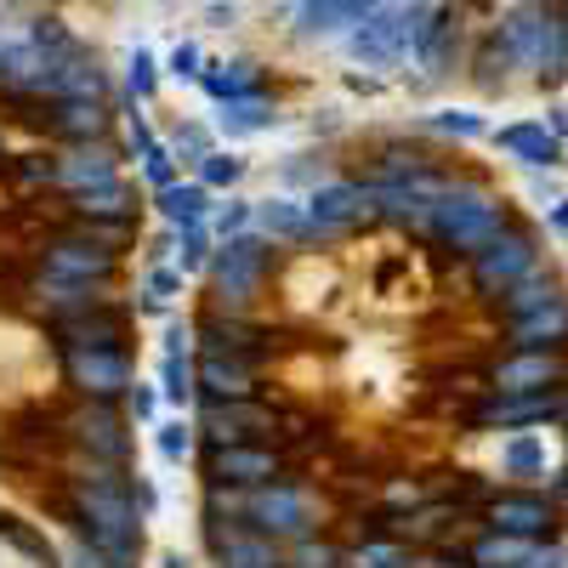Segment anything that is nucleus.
<instances>
[{"instance_id": "1", "label": "nucleus", "mask_w": 568, "mask_h": 568, "mask_svg": "<svg viewBox=\"0 0 568 568\" xmlns=\"http://www.w3.org/2000/svg\"><path fill=\"white\" fill-rule=\"evenodd\" d=\"M63 517L69 529L98 546L114 568H136L142 557V506L131 500V471L125 466H103L85 460L63 478Z\"/></svg>"}, {"instance_id": "2", "label": "nucleus", "mask_w": 568, "mask_h": 568, "mask_svg": "<svg viewBox=\"0 0 568 568\" xmlns=\"http://www.w3.org/2000/svg\"><path fill=\"white\" fill-rule=\"evenodd\" d=\"M495 45L511 69H529L546 85L568 80V18L557 0H517L495 29Z\"/></svg>"}, {"instance_id": "3", "label": "nucleus", "mask_w": 568, "mask_h": 568, "mask_svg": "<svg viewBox=\"0 0 568 568\" xmlns=\"http://www.w3.org/2000/svg\"><path fill=\"white\" fill-rule=\"evenodd\" d=\"M506 222H511V211L495 187L471 182V176H444L438 194H433V222H426V233H433L444 251L471 256L484 240H495Z\"/></svg>"}, {"instance_id": "4", "label": "nucleus", "mask_w": 568, "mask_h": 568, "mask_svg": "<svg viewBox=\"0 0 568 568\" xmlns=\"http://www.w3.org/2000/svg\"><path fill=\"white\" fill-rule=\"evenodd\" d=\"M273 262H278V251L267 233H227L211 251V307L251 313L273 278Z\"/></svg>"}, {"instance_id": "5", "label": "nucleus", "mask_w": 568, "mask_h": 568, "mask_svg": "<svg viewBox=\"0 0 568 568\" xmlns=\"http://www.w3.org/2000/svg\"><path fill=\"white\" fill-rule=\"evenodd\" d=\"M420 12H426V0H382L369 18H358L342 34L347 58L364 63V69H398V63H409V40H415Z\"/></svg>"}, {"instance_id": "6", "label": "nucleus", "mask_w": 568, "mask_h": 568, "mask_svg": "<svg viewBox=\"0 0 568 568\" xmlns=\"http://www.w3.org/2000/svg\"><path fill=\"white\" fill-rule=\"evenodd\" d=\"M40 273L80 284V291H109L114 273H120V245L98 240V233H85V227H63L40 245Z\"/></svg>"}, {"instance_id": "7", "label": "nucleus", "mask_w": 568, "mask_h": 568, "mask_svg": "<svg viewBox=\"0 0 568 568\" xmlns=\"http://www.w3.org/2000/svg\"><path fill=\"white\" fill-rule=\"evenodd\" d=\"M205 484H222V489H262V484H278L291 471V455L267 438H245V444H205Z\"/></svg>"}, {"instance_id": "8", "label": "nucleus", "mask_w": 568, "mask_h": 568, "mask_svg": "<svg viewBox=\"0 0 568 568\" xmlns=\"http://www.w3.org/2000/svg\"><path fill=\"white\" fill-rule=\"evenodd\" d=\"M466 262H471V291H478V296H500L506 284H517L524 273H535V267H540V240H535L529 227L506 222V227L495 233V240H484Z\"/></svg>"}, {"instance_id": "9", "label": "nucleus", "mask_w": 568, "mask_h": 568, "mask_svg": "<svg viewBox=\"0 0 568 568\" xmlns=\"http://www.w3.org/2000/svg\"><path fill=\"white\" fill-rule=\"evenodd\" d=\"M58 353H63V382L74 387V398L120 404L125 387L136 382L131 347H58Z\"/></svg>"}, {"instance_id": "10", "label": "nucleus", "mask_w": 568, "mask_h": 568, "mask_svg": "<svg viewBox=\"0 0 568 568\" xmlns=\"http://www.w3.org/2000/svg\"><path fill=\"white\" fill-rule=\"evenodd\" d=\"M63 438L85 460H103V466H125L131 460V426H125V415L114 404H98V398H80V409L63 415Z\"/></svg>"}, {"instance_id": "11", "label": "nucleus", "mask_w": 568, "mask_h": 568, "mask_svg": "<svg viewBox=\"0 0 568 568\" xmlns=\"http://www.w3.org/2000/svg\"><path fill=\"white\" fill-rule=\"evenodd\" d=\"M489 393H568V353L551 347H506L489 375H484Z\"/></svg>"}, {"instance_id": "12", "label": "nucleus", "mask_w": 568, "mask_h": 568, "mask_svg": "<svg viewBox=\"0 0 568 568\" xmlns=\"http://www.w3.org/2000/svg\"><path fill=\"white\" fill-rule=\"evenodd\" d=\"M484 529L546 546V540H557V500L540 489H500L484 500Z\"/></svg>"}, {"instance_id": "13", "label": "nucleus", "mask_w": 568, "mask_h": 568, "mask_svg": "<svg viewBox=\"0 0 568 568\" xmlns=\"http://www.w3.org/2000/svg\"><path fill=\"white\" fill-rule=\"evenodd\" d=\"M205 551L211 568H278L284 546L262 529H251L245 517H211L205 511Z\"/></svg>"}, {"instance_id": "14", "label": "nucleus", "mask_w": 568, "mask_h": 568, "mask_svg": "<svg viewBox=\"0 0 568 568\" xmlns=\"http://www.w3.org/2000/svg\"><path fill=\"white\" fill-rule=\"evenodd\" d=\"M40 98H98L109 103V69L91 45L74 34L63 52H45V74H40Z\"/></svg>"}, {"instance_id": "15", "label": "nucleus", "mask_w": 568, "mask_h": 568, "mask_svg": "<svg viewBox=\"0 0 568 568\" xmlns=\"http://www.w3.org/2000/svg\"><path fill=\"white\" fill-rule=\"evenodd\" d=\"M52 342L58 347H125L131 342V307H114L109 296L52 313Z\"/></svg>"}, {"instance_id": "16", "label": "nucleus", "mask_w": 568, "mask_h": 568, "mask_svg": "<svg viewBox=\"0 0 568 568\" xmlns=\"http://www.w3.org/2000/svg\"><path fill=\"white\" fill-rule=\"evenodd\" d=\"M278 409L262 398H200V438L205 444H245L278 433Z\"/></svg>"}, {"instance_id": "17", "label": "nucleus", "mask_w": 568, "mask_h": 568, "mask_svg": "<svg viewBox=\"0 0 568 568\" xmlns=\"http://www.w3.org/2000/svg\"><path fill=\"white\" fill-rule=\"evenodd\" d=\"M369 216H375V200L364 182H324L307 194V240H342Z\"/></svg>"}, {"instance_id": "18", "label": "nucleus", "mask_w": 568, "mask_h": 568, "mask_svg": "<svg viewBox=\"0 0 568 568\" xmlns=\"http://www.w3.org/2000/svg\"><path fill=\"white\" fill-rule=\"evenodd\" d=\"M562 415V393H489L471 404V426H484V433H524V426H546Z\"/></svg>"}, {"instance_id": "19", "label": "nucleus", "mask_w": 568, "mask_h": 568, "mask_svg": "<svg viewBox=\"0 0 568 568\" xmlns=\"http://www.w3.org/2000/svg\"><path fill=\"white\" fill-rule=\"evenodd\" d=\"M256 393H262V358L222 347L194 353V398H256Z\"/></svg>"}, {"instance_id": "20", "label": "nucleus", "mask_w": 568, "mask_h": 568, "mask_svg": "<svg viewBox=\"0 0 568 568\" xmlns=\"http://www.w3.org/2000/svg\"><path fill=\"white\" fill-rule=\"evenodd\" d=\"M455 58H460V7H426L409 40V63L438 80L455 69Z\"/></svg>"}, {"instance_id": "21", "label": "nucleus", "mask_w": 568, "mask_h": 568, "mask_svg": "<svg viewBox=\"0 0 568 568\" xmlns=\"http://www.w3.org/2000/svg\"><path fill=\"white\" fill-rule=\"evenodd\" d=\"M120 176V149L109 136H91V142H69L58 154V187L63 194H85L98 182H114Z\"/></svg>"}, {"instance_id": "22", "label": "nucleus", "mask_w": 568, "mask_h": 568, "mask_svg": "<svg viewBox=\"0 0 568 568\" xmlns=\"http://www.w3.org/2000/svg\"><path fill=\"white\" fill-rule=\"evenodd\" d=\"M489 142H495L500 154H511L517 165H529V171L562 165V136H557L546 120H511V125L489 131Z\"/></svg>"}, {"instance_id": "23", "label": "nucleus", "mask_w": 568, "mask_h": 568, "mask_svg": "<svg viewBox=\"0 0 568 568\" xmlns=\"http://www.w3.org/2000/svg\"><path fill=\"white\" fill-rule=\"evenodd\" d=\"M45 131H52L63 149H69V142L109 136L114 131V109L98 103V98H52V103H45Z\"/></svg>"}, {"instance_id": "24", "label": "nucleus", "mask_w": 568, "mask_h": 568, "mask_svg": "<svg viewBox=\"0 0 568 568\" xmlns=\"http://www.w3.org/2000/svg\"><path fill=\"white\" fill-rule=\"evenodd\" d=\"M506 347H551V353H568V291L551 296V302H540L524 318H506Z\"/></svg>"}, {"instance_id": "25", "label": "nucleus", "mask_w": 568, "mask_h": 568, "mask_svg": "<svg viewBox=\"0 0 568 568\" xmlns=\"http://www.w3.org/2000/svg\"><path fill=\"white\" fill-rule=\"evenodd\" d=\"M154 200H160V216H165L171 227H194V222H211V187H205L200 176H194V182H182V176H176V182H165Z\"/></svg>"}, {"instance_id": "26", "label": "nucleus", "mask_w": 568, "mask_h": 568, "mask_svg": "<svg viewBox=\"0 0 568 568\" xmlns=\"http://www.w3.org/2000/svg\"><path fill=\"white\" fill-rule=\"evenodd\" d=\"M0 546H12L34 568H63V551L45 540V529H34L29 517H18V511H0Z\"/></svg>"}, {"instance_id": "27", "label": "nucleus", "mask_w": 568, "mask_h": 568, "mask_svg": "<svg viewBox=\"0 0 568 568\" xmlns=\"http://www.w3.org/2000/svg\"><path fill=\"white\" fill-rule=\"evenodd\" d=\"M216 125L227 136H256L267 125H278V103L267 91H251V98H233V103H216Z\"/></svg>"}, {"instance_id": "28", "label": "nucleus", "mask_w": 568, "mask_h": 568, "mask_svg": "<svg viewBox=\"0 0 568 568\" xmlns=\"http://www.w3.org/2000/svg\"><path fill=\"white\" fill-rule=\"evenodd\" d=\"M353 29V0H296V40H329Z\"/></svg>"}, {"instance_id": "29", "label": "nucleus", "mask_w": 568, "mask_h": 568, "mask_svg": "<svg viewBox=\"0 0 568 568\" xmlns=\"http://www.w3.org/2000/svg\"><path fill=\"white\" fill-rule=\"evenodd\" d=\"M200 85H205V98H211V103H233V98H251V91H267L262 74H256V63H245V58L200 69Z\"/></svg>"}, {"instance_id": "30", "label": "nucleus", "mask_w": 568, "mask_h": 568, "mask_svg": "<svg viewBox=\"0 0 568 568\" xmlns=\"http://www.w3.org/2000/svg\"><path fill=\"white\" fill-rule=\"evenodd\" d=\"M551 296H562V284H557V278H546V273L535 267V273H524L517 284H506L500 296H489V302H495V313H500V324H506V318L535 313V307H540V302H551Z\"/></svg>"}, {"instance_id": "31", "label": "nucleus", "mask_w": 568, "mask_h": 568, "mask_svg": "<svg viewBox=\"0 0 568 568\" xmlns=\"http://www.w3.org/2000/svg\"><path fill=\"white\" fill-rule=\"evenodd\" d=\"M535 551H540L535 540H517V535H500V529H489V535H478V540H471V551H466V568H524Z\"/></svg>"}, {"instance_id": "32", "label": "nucleus", "mask_w": 568, "mask_h": 568, "mask_svg": "<svg viewBox=\"0 0 568 568\" xmlns=\"http://www.w3.org/2000/svg\"><path fill=\"white\" fill-rule=\"evenodd\" d=\"M251 222H256V233H267V240H307V205L284 200V194L256 200L251 205Z\"/></svg>"}, {"instance_id": "33", "label": "nucleus", "mask_w": 568, "mask_h": 568, "mask_svg": "<svg viewBox=\"0 0 568 568\" xmlns=\"http://www.w3.org/2000/svg\"><path fill=\"white\" fill-rule=\"evenodd\" d=\"M500 466L511 471V478H546V438L540 433H511V444L500 449Z\"/></svg>"}, {"instance_id": "34", "label": "nucleus", "mask_w": 568, "mask_h": 568, "mask_svg": "<svg viewBox=\"0 0 568 568\" xmlns=\"http://www.w3.org/2000/svg\"><path fill=\"white\" fill-rule=\"evenodd\" d=\"M284 568H347V546L307 535V540H296L291 551H284Z\"/></svg>"}, {"instance_id": "35", "label": "nucleus", "mask_w": 568, "mask_h": 568, "mask_svg": "<svg viewBox=\"0 0 568 568\" xmlns=\"http://www.w3.org/2000/svg\"><path fill=\"white\" fill-rule=\"evenodd\" d=\"M160 393H165L176 409H182L187 398H194V358H187V347L160 358Z\"/></svg>"}, {"instance_id": "36", "label": "nucleus", "mask_w": 568, "mask_h": 568, "mask_svg": "<svg viewBox=\"0 0 568 568\" xmlns=\"http://www.w3.org/2000/svg\"><path fill=\"white\" fill-rule=\"evenodd\" d=\"M125 91H131V103H149L160 91V63H154V52H142V45L125 58Z\"/></svg>"}, {"instance_id": "37", "label": "nucleus", "mask_w": 568, "mask_h": 568, "mask_svg": "<svg viewBox=\"0 0 568 568\" xmlns=\"http://www.w3.org/2000/svg\"><path fill=\"white\" fill-rule=\"evenodd\" d=\"M194 438H200V426L194 420H187V415H176V420H165L160 426V460H171V466H182L187 455H194Z\"/></svg>"}, {"instance_id": "38", "label": "nucleus", "mask_w": 568, "mask_h": 568, "mask_svg": "<svg viewBox=\"0 0 568 568\" xmlns=\"http://www.w3.org/2000/svg\"><path fill=\"white\" fill-rule=\"evenodd\" d=\"M194 171H200V182L216 194V187H233V182L245 176V160H240V154H222V149H211V154H205Z\"/></svg>"}, {"instance_id": "39", "label": "nucleus", "mask_w": 568, "mask_h": 568, "mask_svg": "<svg viewBox=\"0 0 568 568\" xmlns=\"http://www.w3.org/2000/svg\"><path fill=\"white\" fill-rule=\"evenodd\" d=\"M176 267L182 273H194V267H205L211 262V227L205 222H194V227H176Z\"/></svg>"}, {"instance_id": "40", "label": "nucleus", "mask_w": 568, "mask_h": 568, "mask_svg": "<svg viewBox=\"0 0 568 568\" xmlns=\"http://www.w3.org/2000/svg\"><path fill=\"white\" fill-rule=\"evenodd\" d=\"M433 131H444V136H455V142H471V136H489V125H484V114H466V109H444V114H433L426 120Z\"/></svg>"}, {"instance_id": "41", "label": "nucleus", "mask_w": 568, "mask_h": 568, "mask_svg": "<svg viewBox=\"0 0 568 568\" xmlns=\"http://www.w3.org/2000/svg\"><path fill=\"white\" fill-rule=\"evenodd\" d=\"M404 562V546L398 540H369V546H353L347 551V568H398Z\"/></svg>"}, {"instance_id": "42", "label": "nucleus", "mask_w": 568, "mask_h": 568, "mask_svg": "<svg viewBox=\"0 0 568 568\" xmlns=\"http://www.w3.org/2000/svg\"><path fill=\"white\" fill-rule=\"evenodd\" d=\"M18 182H29V187H58V154H18Z\"/></svg>"}, {"instance_id": "43", "label": "nucleus", "mask_w": 568, "mask_h": 568, "mask_svg": "<svg viewBox=\"0 0 568 568\" xmlns=\"http://www.w3.org/2000/svg\"><path fill=\"white\" fill-rule=\"evenodd\" d=\"M142 176H149V187H154V194H160L165 182H176V154L165 149V142H154V149L142 154Z\"/></svg>"}, {"instance_id": "44", "label": "nucleus", "mask_w": 568, "mask_h": 568, "mask_svg": "<svg viewBox=\"0 0 568 568\" xmlns=\"http://www.w3.org/2000/svg\"><path fill=\"white\" fill-rule=\"evenodd\" d=\"M120 404H125V415H131V420H154V409H160V393H154L149 382H131Z\"/></svg>"}, {"instance_id": "45", "label": "nucleus", "mask_w": 568, "mask_h": 568, "mask_svg": "<svg viewBox=\"0 0 568 568\" xmlns=\"http://www.w3.org/2000/svg\"><path fill=\"white\" fill-rule=\"evenodd\" d=\"M211 154V136H205V125H182V136H176V165L187 160V165H200Z\"/></svg>"}, {"instance_id": "46", "label": "nucleus", "mask_w": 568, "mask_h": 568, "mask_svg": "<svg viewBox=\"0 0 568 568\" xmlns=\"http://www.w3.org/2000/svg\"><path fill=\"white\" fill-rule=\"evenodd\" d=\"M211 222H216L222 240H227V233H245V227H251V205H245V200H227L222 211L211 205Z\"/></svg>"}, {"instance_id": "47", "label": "nucleus", "mask_w": 568, "mask_h": 568, "mask_svg": "<svg viewBox=\"0 0 568 568\" xmlns=\"http://www.w3.org/2000/svg\"><path fill=\"white\" fill-rule=\"evenodd\" d=\"M165 74H171V80H200V45H194V40H182L176 52L165 58Z\"/></svg>"}, {"instance_id": "48", "label": "nucleus", "mask_w": 568, "mask_h": 568, "mask_svg": "<svg viewBox=\"0 0 568 568\" xmlns=\"http://www.w3.org/2000/svg\"><path fill=\"white\" fill-rule=\"evenodd\" d=\"M63 568H114V562H109V557H103L98 546H85V540H74V551L63 557Z\"/></svg>"}, {"instance_id": "49", "label": "nucleus", "mask_w": 568, "mask_h": 568, "mask_svg": "<svg viewBox=\"0 0 568 568\" xmlns=\"http://www.w3.org/2000/svg\"><path fill=\"white\" fill-rule=\"evenodd\" d=\"M131 500L142 506V517H149V511L160 506V495H154V484H149V478H142V471H136V478H131Z\"/></svg>"}, {"instance_id": "50", "label": "nucleus", "mask_w": 568, "mask_h": 568, "mask_svg": "<svg viewBox=\"0 0 568 568\" xmlns=\"http://www.w3.org/2000/svg\"><path fill=\"white\" fill-rule=\"evenodd\" d=\"M524 568H568V546H551V551H535Z\"/></svg>"}, {"instance_id": "51", "label": "nucleus", "mask_w": 568, "mask_h": 568, "mask_svg": "<svg viewBox=\"0 0 568 568\" xmlns=\"http://www.w3.org/2000/svg\"><path fill=\"white\" fill-rule=\"evenodd\" d=\"M205 18H211L216 29H233V23H240V7H211Z\"/></svg>"}, {"instance_id": "52", "label": "nucleus", "mask_w": 568, "mask_h": 568, "mask_svg": "<svg viewBox=\"0 0 568 568\" xmlns=\"http://www.w3.org/2000/svg\"><path fill=\"white\" fill-rule=\"evenodd\" d=\"M551 131H557V136L568 142V109H551Z\"/></svg>"}, {"instance_id": "53", "label": "nucleus", "mask_w": 568, "mask_h": 568, "mask_svg": "<svg viewBox=\"0 0 568 568\" xmlns=\"http://www.w3.org/2000/svg\"><path fill=\"white\" fill-rule=\"evenodd\" d=\"M160 568H194V562H187L182 551H165V557H160Z\"/></svg>"}, {"instance_id": "54", "label": "nucleus", "mask_w": 568, "mask_h": 568, "mask_svg": "<svg viewBox=\"0 0 568 568\" xmlns=\"http://www.w3.org/2000/svg\"><path fill=\"white\" fill-rule=\"evenodd\" d=\"M551 227H568V194L557 200V211H551Z\"/></svg>"}, {"instance_id": "55", "label": "nucleus", "mask_w": 568, "mask_h": 568, "mask_svg": "<svg viewBox=\"0 0 568 568\" xmlns=\"http://www.w3.org/2000/svg\"><path fill=\"white\" fill-rule=\"evenodd\" d=\"M0 165H7V142H0Z\"/></svg>"}, {"instance_id": "56", "label": "nucleus", "mask_w": 568, "mask_h": 568, "mask_svg": "<svg viewBox=\"0 0 568 568\" xmlns=\"http://www.w3.org/2000/svg\"><path fill=\"white\" fill-rule=\"evenodd\" d=\"M557 7H562V18H568V0H557Z\"/></svg>"}, {"instance_id": "57", "label": "nucleus", "mask_w": 568, "mask_h": 568, "mask_svg": "<svg viewBox=\"0 0 568 568\" xmlns=\"http://www.w3.org/2000/svg\"><path fill=\"white\" fill-rule=\"evenodd\" d=\"M562 433H568V409H562Z\"/></svg>"}, {"instance_id": "58", "label": "nucleus", "mask_w": 568, "mask_h": 568, "mask_svg": "<svg viewBox=\"0 0 568 568\" xmlns=\"http://www.w3.org/2000/svg\"><path fill=\"white\" fill-rule=\"evenodd\" d=\"M438 568H460V562H438Z\"/></svg>"}, {"instance_id": "59", "label": "nucleus", "mask_w": 568, "mask_h": 568, "mask_svg": "<svg viewBox=\"0 0 568 568\" xmlns=\"http://www.w3.org/2000/svg\"><path fill=\"white\" fill-rule=\"evenodd\" d=\"M278 7H291V0H278Z\"/></svg>"}, {"instance_id": "60", "label": "nucleus", "mask_w": 568, "mask_h": 568, "mask_svg": "<svg viewBox=\"0 0 568 568\" xmlns=\"http://www.w3.org/2000/svg\"><path fill=\"white\" fill-rule=\"evenodd\" d=\"M278 568H284V562H278Z\"/></svg>"}]
</instances>
